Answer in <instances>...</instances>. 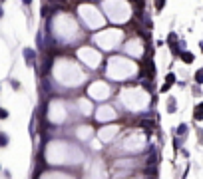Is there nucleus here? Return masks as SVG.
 Segmentation results:
<instances>
[{
  "instance_id": "nucleus-16",
  "label": "nucleus",
  "mask_w": 203,
  "mask_h": 179,
  "mask_svg": "<svg viewBox=\"0 0 203 179\" xmlns=\"http://www.w3.org/2000/svg\"><path fill=\"white\" fill-rule=\"evenodd\" d=\"M199 52L203 54V40H201V42H199Z\"/></svg>"
},
{
  "instance_id": "nucleus-18",
  "label": "nucleus",
  "mask_w": 203,
  "mask_h": 179,
  "mask_svg": "<svg viewBox=\"0 0 203 179\" xmlns=\"http://www.w3.org/2000/svg\"><path fill=\"white\" fill-rule=\"evenodd\" d=\"M4 2H6V0H0V4H4Z\"/></svg>"
},
{
  "instance_id": "nucleus-4",
  "label": "nucleus",
  "mask_w": 203,
  "mask_h": 179,
  "mask_svg": "<svg viewBox=\"0 0 203 179\" xmlns=\"http://www.w3.org/2000/svg\"><path fill=\"white\" fill-rule=\"evenodd\" d=\"M179 60L183 62V64H193V62H195V56L191 52H187V50H183V52H181V56H179Z\"/></svg>"
},
{
  "instance_id": "nucleus-9",
  "label": "nucleus",
  "mask_w": 203,
  "mask_h": 179,
  "mask_svg": "<svg viewBox=\"0 0 203 179\" xmlns=\"http://www.w3.org/2000/svg\"><path fill=\"white\" fill-rule=\"evenodd\" d=\"M8 142H10V137L6 135L4 132H0V147H6V145H8Z\"/></svg>"
},
{
  "instance_id": "nucleus-14",
  "label": "nucleus",
  "mask_w": 203,
  "mask_h": 179,
  "mask_svg": "<svg viewBox=\"0 0 203 179\" xmlns=\"http://www.w3.org/2000/svg\"><path fill=\"white\" fill-rule=\"evenodd\" d=\"M10 84H12V88H14V90H18V88H20V84H18V82H14V80L10 82Z\"/></svg>"
},
{
  "instance_id": "nucleus-1",
  "label": "nucleus",
  "mask_w": 203,
  "mask_h": 179,
  "mask_svg": "<svg viewBox=\"0 0 203 179\" xmlns=\"http://www.w3.org/2000/svg\"><path fill=\"white\" fill-rule=\"evenodd\" d=\"M183 48H185V42H183V40H179V42H171V44H169L171 56H173V58H179L181 52H183Z\"/></svg>"
},
{
  "instance_id": "nucleus-3",
  "label": "nucleus",
  "mask_w": 203,
  "mask_h": 179,
  "mask_svg": "<svg viewBox=\"0 0 203 179\" xmlns=\"http://www.w3.org/2000/svg\"><path fill=\"white\" fill-rule=\"evenodd\" d=\"M24 60H26V66H34L36 64V52L32 48H24Z\"/></svg>"
},
{
  "instance_id": "nucleus-7",
  "label": "nucleus",
  "mask_w": 203,
  "mask_h": 179,
  "mask_svg": "<svg viewBox=\"0 0 203 179\" xmlns=\"http://www.w3.org/2000/svg\"><path fill=\"white\" fill-rule=\"evenodd\" d=\"M185 133H187V123H179L177 129H175V135L181 137V135H185Z\"/></svg>"
},
{
  "instance_id": "nucleus-2",
  "label": "nucleus",
  "mask_w": 203,
  "mask_h": 179,
  "mask_svg": "<svg viewBox=\"0 0 203 179\" xmlns=\"http://www.w3.org/2000/svg\"><path fill=\"white\" fill-rule=\"evenodd\" d=\"M175 82H177V78H175V74H173V72H169V74L165 76V84H163V86H161V88H159V92H161V94H165V92H169V88H171V86L175 84Z\"/></svg>"
},
{
  "instance_id": "nucleus-17",
  "label": "nucleus",
  "mask_w": 203,
  "mask_h": 179,
  "mask_svg": "<svg viewBox=\"0 0 203 179\" xmlns=\"http://www.w3.org/2000/svg\"><path fill=\"white\" fill-rule=\"evenodd\" d=\"M0 18H4V10H2V6H0Z\"/></svg>"
},
{
  "instance_id": "nucleus-6",
  "label": "nucleus",
  "mask_w": 203,
  "mask_h": 179,
  "mask_svg": "<svg viewBox=\"0 0 203 179\" xmlns=\"http://www.w3.org/2000/svg\"><path fill=\"white\" fill-rule=\"evenodd\" d=\"M177 112V102H175V98H169L167 99V113H175Z\"/></svg>"
},
{
  "instance_id": "nucleus-13",
  "label": "nucleus",
  "mask_w": 203,
  "mask_h": 179,
  "mask_svg": "<svg viewBox=\"0 0 203 179\" xmlns=\"http://www.w3.org/2000/svg\"><path fill=\"white\" fill-rule=\"evenodd\" d=\"M197 137H199V143H203V132H201V127H197Z\"/></svg>"
},
{
  "instance_id": "nucleus-15",
  "label": "nucleus",
  "mask_w": 203,
  "mask_h": 179,
  "mask_svg": "<svg viewBox=\"0 0 203 179\" xmlns=\"http://www.w3.org/2000/svg\"><path fill=\"white\" fill-rule=\"evenodd\" d=\"M22 4L24 6H30V4H32V0H22Z\"/></svg>"
},
{
  "instance_id": "nucleus-5",
  "label": "nucleus",
  "mask_w": 203,
  "mask_h": 179,
  "mask_svg": "<svg viewBox=\"0 0 203 179\" xmlns=\"http://www.w3.org/2000/svg\"><path fill=\"white\" fill-rule=\"evenodd\" d=\"M193 119L195 122H203V102H199L195 106V112H193Z\"/></svg>"
},
{
  "instance_id": "nucleus-12",
  "label": "nucleus",
  "mask_w": 203,
  "mask_h": 179,
  "mask_svg": "<svg viewBox=\"0 0 203 179\" xmlns=\"http://www.w3.org/2000/svg\"><path fill=\"white\" fill-rule=\"evenodd\" d=\"M8 118V109L6 108H0V119H6Z\"/></svg>"
},
{
  "instance_id": "nucleus-8",
  "label": "nucleus",
  "mask_w": 203,
  "mask_h": 179,
  "mask_svg": "<svg viewBox=\"0 0 203 179\" xmlns=\"http://www.w3.org/2000/svg\"><path fill=\"white\" fill-rule=\"evenodd\" d=\"M193 80H195V84H197V86H201V84H203V68H199V70L195 72Z\"/></svg>"
},
{
  "instance_id": "nucleus-19",
  "label": "nucleus",
  "mask_w": 203,
  "mask_h": 179,
  "mask_svg": "<svg viewBox=\"0 0 203 179\" xmlns=\"http://www.w3.org/2000/svg\"><path fill=\"white\" fill-rule=\"evenodd\" d=\"M0 171H2V167H0Z\"/></svg>"
},
{
  "instance_id": "nucleus-10",
  "label": "nucleus",
  "mask_w": 203,
  "mask_h": 179,
  "mask_svg": "<svg viewBox=\"0 0 203 179\" xmlns=\"http://www.w3.org/2000/svg\"><path fill=\"white\" fill-rule=\"evenodd\" d=\"M167 0H156V12H161V10L165 8Z\"/></svg>"
},
{
  "instance_id": "nucleus-11",
  "label": "nucleus",
  "mask_w": 203,
  "mask_h": 179,
  "mask_svg": "<svg viewBox=\"0 0 203 179\" xmlns=\"http://www.w3.org/2000/svg\"><path fill=\"white\" fill-rule=\"evenodd\" d=\"M167 42H177V34H175V32H169V34H167Z\"/></svg>"
}]
</instances>
